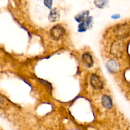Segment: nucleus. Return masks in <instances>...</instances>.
Wrapping results in <instances>:
<instances>
[{"label":"nucleus","mask_w":130,"mask_h":130,"mask_svg":"<svg viewBox=\"0 0 130 130\" xmlns=\"http://www.w3.org/2000/svg\"><path fill=\"white\" fill-rule=\"evenodd\" d=\"M65 32H66V30L60 25H55L50 30L51 36L55 40L61 39L63 36Z\"/></svg>","instance_id":"1"},{"label":"nucleus","mask_w":130,"mask_h":130,"mask_svg":"<svg viewBox=\"0 0 130 130\" xmlns=\"http://www.w3.org/2000/svg\"><path fill=\"white\" fill-rule=\"evenodd\" d=\"M90 84L95 90H100L104 87V83L100 77L95 74L91 75L90 77Z\"/></svg>","instance_id":"2"},{"label":"nucleus","mask_w":130,"mask_h":130,"mask_svg":"<svg viewBox=\"0 0 130 130\" xmlns=\"http://www.w3.org/2000/svg\"><path fill=\"white\" fill-rule=\"evenodd\" d=\"M93 17H88V19H86L85 21L81 22V24H79L78 27V31L83 32H85L91 26V22H92Z\"/></svg>","instance_id":"3"},{"label":"nucleus","mask_w":130,"mask_h":130,"mask_svg":"<svg viewBox=\"0 0 130 130\" xmlns=\"http://www.w3.org/2000/svg\"><path fill=\"white\" fill-rule=\"evenodd\" d=\"M118 36L120 38H126L129 34V29L127 25H121L118 29Z\"/></svg>","instance_id":"4"},{"label":"nucleus","mask_w":130,"mask_h":130,"mask_svg":"<svg viewBox=\"0 0 130 130\" xmlns=\"http://www.w3.org/2000/svg\"><path fill=\"white\" fill-rule=\"evenodd\" d=\"M82 61L84 64L88 67H92L93 64V60L92 57L89 53H85L82 56Z\"/></svg>","instance_id":"5"},{"label":"nucleus","mask_w":130,"mask_h":130,"mask_svg":"<svg viewBox=\"0 0 130 130\" xmlns=\"http://www.w3.org/2000/svg\"><path fill=\"white\" fill-rule=\"evenodd\" d=\"M102 105L104 107L108 109H111L112 107V99L109 96H107V95H104L102 98Z\"/></svg>","instance_id":"6"},{"label":"nucleus","mask_w":130,"mask_h":130,"mask_svg":"<svg viewBox=\"0 0 130 130\" xmlns=\"http://www.w3.org/2000/svg\"><path fill=\"white\" fill-rule=\"evenodd\" d=\"M60 19V13L57 8H54L50 12L49 20L52 22L58 21Z\"/></svg>","instance_id":"7"},{"label":"nucleus","mask_w":130,"mask_h":130,"mask_svg":"<svg viewBox=\"0 0 130 130\" xmlns=\"http://www.w3.org/2000/svg\"><path fill=\"white\" fill-rule=\"evenodd\" d=\"M122 46L121 45L120 43H116L112 46L111 52L114 55H119L122 52Z\"/></svg>","instance_id":"8"},{"label":"nucleus","mask_w":130,"mask_h":130,"mask_svg":"<svg viewBox=\"0 0 130 130\" xmlns=\"http://www.w3.org/2000/svg\"><path fill=\"white\" fill-rule=\"evenodd\" d=\"M89 15V11H82L81 13H79L78 15H76L75 17V19L77 22H82L85 21L86 19H88V17Z\"/></svg>","instance_id":"9"},{"label":"nucleus","mask_w":130,"mask_h":130,"mask_svg":"<svg viewBox=\"0 0 130 130\" xmlns=\"http://www.w3.org/2000/svg\"><path fill=\"white\" fill-rule=\"evenodd\" d=\"M107 67L110 72H114L117 70L118 68V64L114 60H110L107 63Z\"/></svg>","instance_id":"10"},{"label":"nucleus","mask_w":130,"mask_h":130,"mask_svg":"<svg viewBox=\"0 0 130 130\" xmlns=\"http://www.w3.org/2000/svg\"><path fill=\"white\" fill-rule=\"evenodd\" d=\"M95 4L96 5V6H97V7L100 8H102L105 7V6L107 5V4L108 1H95Z\"/></svg>","instance_id":"11"},{"label":"nucleus","mask_w":130,"mask_h":130,"mask_svg":"<svg viewBox=\"0 0 130 130\" xmlns=\"http://www.w3.org/2000/svg\"><path fill=\"white\" fill-rule=\"evenodd\" d=\"M44 5H45L46 6H48V8L52 7V1H44Z\"/></svg>","instance_id":"12"},{"label":"nucleus","mask_w":130,"mask_h":130,"mask_svg":"<svg viewBox=\"0 0 130 130\" xmlns=\"http://www.w3.org/2000/svg\"><path fill=\"white\" fill-rule=\"evenodd\" d=\"M119 15H113V16H112V19H118V18H119Z\"/></svg>","instance_id":"13"},{"label":"nucleus","mask_w":130,"mask_h":130,"mask_svg":"<svg viewBox=\"0 0 130 130\" xmlns=\"http://www.w3.org/2000/svg\"><path fill=\"white\" fill-rule=\"evenodd\" d=\"M2 100H3V98H2V96L0 95V103L2 102Z\"/></svg>","instance_id":"14"}]
</instances>
